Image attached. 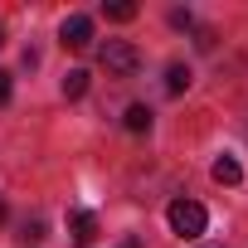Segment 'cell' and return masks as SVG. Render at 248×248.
<instances>
[{
    "label": "cell",
    "instance_id": "obj_9",
    "mask_svg": "<svg viewBox=\"0 0 248 248\" xmlns=\"http://www.w3.org/2000/svg\"><path fill=\"white\" fill-rule=\"evenodd\" d=\"M107 20L127 25V20H137V5H132V0H112V5H107Z\"/></svg>",
    "mask_w": 248,
    "mask_h": 248
},
{
    "label": "cell",
    "instance_id": "obj_6",
    "mask_svg": "<svg viewBox=\"0 0 248 248\" xmlns=\"http://www.w3.org/2000/svg\"><path fill=\"white\" fill-rule=\"evenodd\" d=\"M209 175H214L219 185H238V180H243V170H238V161H233V156H219Z\"/></svg>",
    "mask_w": 248,
    "mask_h": 248
},
{
    "label": "cell",
    "instance_id": "obj_13",
    "mask_svg": "<svg viewBox=\"0 0 248 248\" xmlns=\"http://www.w3.org/2000/svg\"><path fill=\"white\" fill-rule=\"evenodd\" d=\"M5 214H10V209H5V200H0V224H5Z\"/></svg>",
    "mask_w": 248,
    "mask_h": 248
},
{
    "label": "cell",
    "instance_id": "obj_1",
    "mask_svg": "<svg viewBox=\"0 0 248 248\" xmlns=\"http://www.w3.org/2000/svg\"><path fill=\"white\" fill-rule=\"evenodd\" d=\"M166 219H170V229H175L180 238H200V233L209 229V214H204V204H195V200H175V204L166 209Z\"/></svg>",
    "mask_w": 248,
    "mask_h": 248
},
{
    "label": "cell",
    "instance_id": "obj_8",
    "mask_svg": "<svg viewBox=\"0 0 248 248\" xmlns=\"http://www.w3.org/2000/svg\"><path fill=\"white\" fill-rule=\"evenodd\" d=\"M83 93H88V73H83V68H73V73L63 78V97H83Z\"/></svg>",
    "mask_w": 248,
    "mask_h": 248
},
{
    "label": "cell",
    "instance_id": "obj_2",
    "mask_svg": "<svg viewBox=\"0 0 248 248\" xmlns=\"http://www.w3.org/2000/svg\"><path fill=\"white\" fill-rule=\"evenodd\" d=\"M102 68H107L112 78H132V73L141 68V54H137L127 39H107V44H102Z\"/></svg>",
    "mask_w": 248,
    "mask_h": 248
},
{
    "label": "cell",
    "instance_id": "obj_3",
    "mask_svg": "<svg viewBox=\"0 0 248 248\" xmlns=\"http://www.w3.org/2000/svg\"><path fill=\"white\" fill-rule=\"evenodd\" d=\"M59 44H63V49H88V44H93V20H88V15H68V20L59 25Z\"/></svg>",
    "mask_w": 248,
    "mask_h": 248
},
{
    "label": "cell",
    "instance_id": "obj_11",
    "mask_svg": "<svg viewBox=\"0 0 248 248\" xmlns=\"http://www.w3.org/2000/svg\"><path fill=\"white\" fill-rule=\"evenodd\" d=\"M5 102H10V73L0 68V107H5Z\"/></svg>",
    "mask_w": 248,
    "mask_h": 248
},
{
    "label": "cell",
    "instance_id": "obj_4",
    "mask_svg": "<svg viewBox=\"0 0 248 248\" xmlns=\"http://www.w3.org/2000/svg\"><path fill=\"white\" fill-rule=\"evenodd\" d=\"M68 238H73V243H93V238H97V219H93L88 209H73V214H68Z\"/></svg>",
    "mask_w": 248,
    "mask_h": 248
},
{
    "label": "cell",
    "instance_id": "obj_12",
    "mask_svg": "<svg viewBox=\"0 0 248 248\" xmlns=\"http://www.w3.org/2000/svg\"><path fill=\"white\" fill-rule=\"evenodd\" d=\"M117 248H141V238H122V243H117Z\"/></svg>",
    "mask_w": 248,
    "mask_h": 248
},
{
    "label": "cell",
    "instance_id": "obj_5",
    "mask_svg": "<svg viewBox=\"0 0 248 248\" xmlns=\"http://www.w3.org/2000/svg\"><path fill=\"white\" fill-rule=\"evenodd\" d=\"M122 122H127V132H137V137H141V132H151V107H146V102H132Z\"/></svg>",
    "mask_w": 248,
    "mask_h": 248
},
{
    "label": "cell",
    "instance_id": "obj_14",
    "mask_svg": "<svg viewBox=\"0 0 248 248\" xmlns=\"http://www.w3.org/2000/svg\"><path fill=\"white\" fill-rule=\"evenodd\" d=\"M0 44H5V30H0Z\"/></svg>",
    "mask_w": 248,
    "mask_h": 248
},
{
    "label": "cell",
    "instance_id": "obj_7",
    "mask_svg": "<svg viewBox=\"0 0 248 248\" xmlns=\"http://www.w3.org/2000/svg\"><path fill=\"white\" fill-rule=\"evenodd\" d=\"M185 88H190V68L185 63H170L166 68V93H185Z\"/></svg>",
    "mask_w": 248,
    "mask_h": 248
},
{
    "label": "cell",
    "instance_id": "obj_10",
    "mask_svg": "<svg viewBox=\"0 0 248 248\" xmlns=\"http://www.w3.org/2000/svg\"><path fill=\"white\" fill-rule=\"evenodd\" d=\"M39 238H44V219H25V229H20V243H25V248H34Z\"/></svg>",
    "mask_w": 248,
    "mask_h": 248
}]
</instances>
